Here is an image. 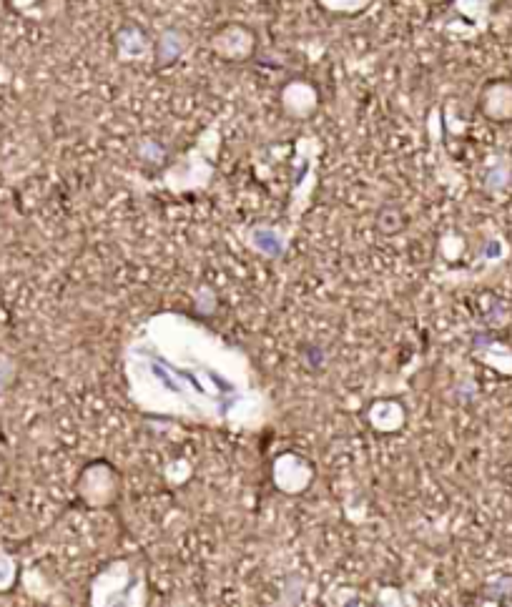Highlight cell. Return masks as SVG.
<instances>
[{
  "label": "cell",
  "mask_w": 512,
  "mask_h": 607,
  "mask_svg": "<svg viewBox=\"0 0 512 607\" xmlns=\"http://www.w3.org/2000/svg\"><path fill=\"white\" fill-rule=\"evenodd\" d=\"M319 8L334 16H357V13L367 11L374 0H317Z\"/></svg>",
  "instance_id": "7"
},
{
  "label": "cell",
  "mask_w": 512,
  "mask_h": 607,
  "mask_svg": "<svg viewBox=\"0 0 512 607\" xmlns=\"http://www.w3.org/2000/svg\"><path fill=\"white\" fill-rule=\"evenodd\" d=\"M211 51L224 61H246L256 48V36L241 23H229L211 36Z\"/></svg>",
  "instance_id": "1"
},
{
  "label": "cell",
  "mask_w": 512,
  "mask_h": 607,
  "mask_svg": "<svg viewBox=\"0 0 512 607\" xmlns=\"http://www.w3.org/2000/svg\"><path fill=\"white\" fill-rule=\"evenodd\" d=\"M495 3L497 0H455L452 6H455V11L460 13L462 18L477 23V26H485V23L490 21V11Z\"/></svg>",
  "instance_id": "6"
},
{
  "label": "cell",
  "mask_w": 512,
  "mask_h": 607,
  "mask_svg": "<svg viewBox=\"0 0 512 607\" xmlns=\"http://www.w3.org/2000/svg\"><path fill=\"white\" fill-rule=\"evenodd\" d=\"M282 101H284V108H287V113L304 118V116H309L314 108H317L319 96H317V91L309 86V83L294 81L284 88Z\"/></svg>",
  "instance_id": "5"
},
{
  "label": "cell",
  "mask_w": 512,
  "mask_h": 607,
  "mask_svg": "<svg viewBox=\"0 0 512 607\" xmlns=\"http://www.w3.org/2000/svg\"><path fill=\"white\" fill-rule=\"evenodd\" d=\"M189 48V36L181 28H166L154 43V56L159 66H169V63L179 61Z\"/></svg>",
  "instance_id": "4"
},
{
  "label": "cell",
  "mask_w": 512,
  "mask_h": 607,
  "mask_svg": "<svg viewBox=\"0 0 512 607\" xmlns=\"http://www.w3.org/2000/svg\"><path fill=\"white\" fill-rule=\"evenodd\" d=\"M3 8H6V0H0V11H3Z\"/></svg>",
  "instance_id": "10"
},
{
  "label": "cell",
  "mask_w": 512,
  "mask_h": 607,
  "mask_svg": "<svg viewBox=\"0 0 512 607\" xmlns=\"http://www.w3.org/2000/svg\"><path fill=\"white\" fill-rule=\"evenodd\" d=\"M3 475H6V465H3V457H0V480H3Z\"/></svg>",
  "instance_id": "9"
},
{
  "label": "cell",
  "mask_w": 512,
  "mask_h": 607,
  "mask_svg": "<svg viewBox=\"0 0 512 607\" xmlns=\"http://www.w3.org/2000/svg\"><path fill=\"white\" fill-rule=\"evenodd\" d=\"M507 179H510V169H507V164H497L495 169L490 171V179H487V184L505 186Z\"/></svg>",
  "instance_id": "8"
},
{
  "label": "cell",
  "mask_w": 512,
  "mask_h": 607,
  "mask_svg": "<svg viewBox=\"0 0 512 607\" xmlns=\"http://www.w3.org/2000/svg\"><path fill=\"white\" fill-rule=\"evenodd\" d=\"M480 108L490 121H512V83L495 81L490 86H485V91L480 96Z\"/></svg>",
  "instance_id": "2"
},
{
  "label": "cell",
  "mask_w": 512,
  "mask_h": 607,
  "mask_svg": "<svg viewBox=\"0 0 512 607\" xmlns=\"http://www.w3.org/2000/svg\"><path fill=\"white\" fill-rule=\"evenodd\" d=\"M154 48L151 38L146 36L144 28L139 26H123L121 31L116 33V51L121 61H139V58H146Z\"/></svg>",
  "instance_id": "3"
}]
</instances>
